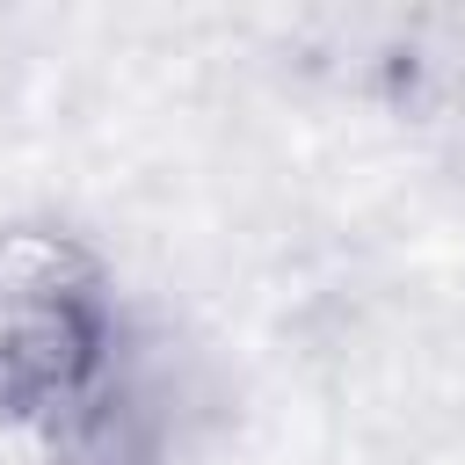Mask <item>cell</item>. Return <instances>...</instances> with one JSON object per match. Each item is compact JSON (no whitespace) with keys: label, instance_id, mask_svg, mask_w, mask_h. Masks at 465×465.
<instances>
[{"label":"cell","instance_id":"1","mask_svg":"<svg viewBox=\"0 0 465 465\" xmlns=\"http://www.w3.org/2000/svg\"><path fill=\"white\" fill-rule=\"evenodd\" d=\"M124 392L109 254L58 218H0V436L65 443Z\"/></svg>","mask_w":465,"mask_h":465},{"label":"cell","instance_id":"2","mask_svg":"<svg viewBox=\"0 0 465 465\" xmlns=\"http://www.w3.org/2000/svg\"><path fill=\"white\" fill-rule=\"evenodd\" d=\"M443 36H450V58H458V73H465V7L443 15Z\"/></svg>","mask_w":465,"mask_h":465}]
</instances>
